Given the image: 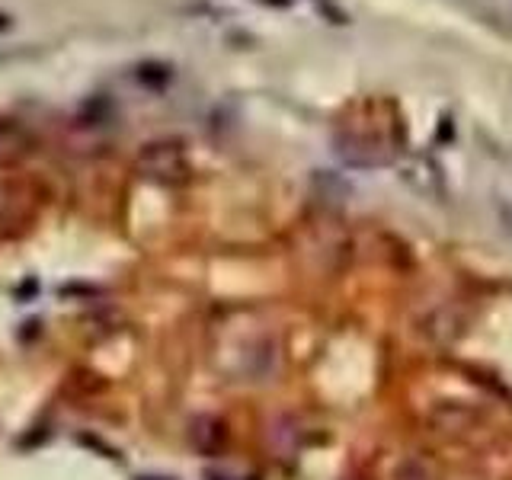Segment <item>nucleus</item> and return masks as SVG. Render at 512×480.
<instances>
[{"label":"nucleus","mask_w":512,"mask_h":480,"mask_svg":"<svg viewBox=\"0 0 512 480\" xmlns=\"http://www.w3.org/2000/svg\"><path fill=\"white\" fill-rule=\"evenodd\" d=\"M266 4H272V7H285L288 0H266Z\"/></svg>","instance_id":"obj_3"},{"label":"nucleus","mask_w":512,"mask_h":480,"mask_svg":"<svg viewBox=\"0 0 512 480\" xmlns=\"http://www.w3.org/2000/svg\"><path fill=\"white\" fill-rule=\"evenodd\" d=\"M349 480H362V477H349Z\"/></svg>","instance_id":"obj_4"},{"label":"nucleus","mask_w":512,"mask_h":480,"mask_svg":"<svg viewBox=\"0 0 512 480\" xmlns=\"http://www.w3.org/2000/svg\"><path fill=\"white\" fill-rule=\"evenodd\" d=\"M458 327H461V320L455 317L452 308H432L423 320V336H429V340H436V343H448L458 336Z\"/></svg>","instance_id":"obj_2"},{"label":"nucleus","mask_w":512,"mask_h":480,"mask_svg":"<svg viewBox=\"0 0 512 480\" xmlns=\"http://www.w3.org/2000/svg\"><path fill=\"white\" fill-rule=\"evenodd\" d=\"M138 167L144 176H151V180L180 183L189 170V160L180 141H154V144H144V151L138 154Z\"/></svg>","instance_id":"obj_1"}]
</instances>
